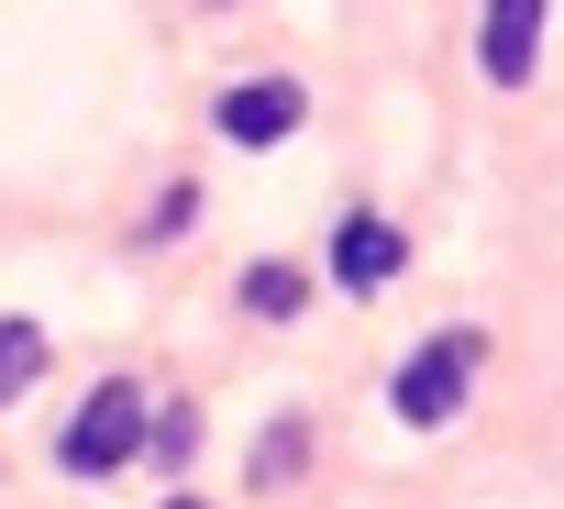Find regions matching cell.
I'll list each match as a JSON object with an SVG mask.
<instances>
[{
	"instance_id": "1",
	"label": "cell",
	"mask_w": 564,
	"mask_h": 509,
	"mask_svg": "<svg viewBox=\"0 0 564 509\" xmlns=\"http://www.w3.org/2000/svg\"><path fill=\"white\" fill-rule=\"evenodd\" d=\"M144 443H155L144 388H133V377H111V388H89V410L67 421V443H56V454H67V476H122Z\"/></svg>"
},
{
	"instance_id": "2",
	"label": "cell",
	"mask_w": 564,
	"mask_h": 509,
	"mask_svg": "<svg viewBox=\"0 0 564 509\" xmlns=\"http://www.w3.org/2000/svg\"><path fill=\"white\" fill-rule=\"evenodd\" d=\"M465 377H476V333H443V344H421V355L399 366V388H388V399H399V421H410V432H443V421L465 410Z\"/></svg>"
},
{
	"instance_id": "3",
	"label": "cell",
	"mask_w": 564,
	"mask_h": 509,
	"mask_svg": "<svg viewBox=\"0 0 564 509\" xmlns=\"http://www.w3.org/2000/svg\"><path fill=\"white\" fill-rule=\"evenodd\" d=\"M221 144H243V155H265V144H289L300 122H311V100H300V78H243V89H221Z\"/></svg>"
},
{
	"instance_id": "4",
	"label": "cell",
	"mask_w": 564,
	"mask_h": 509,
	"mask_svg": "<svg viewBox=\"0 0 564 509\" xmlns=\"http://www.w3.org/2000/svg\"><path fill=\"white\" fill-rule=\"evenodd\" d=\"M399 267H410L399 221H377V210H344V232H333V278H344V289H388Z\"/></svg>"
},
{
	"instance_id": "5",
	"label": "cell",
	"mask_w": 564,
	"mask_h": 509,
	"mask_svg": "<svg viewBox=\"0 0 564 509\" xmlns=\"http://www.w3.org/2000/svg\"><path fill=\"white\" fill-rule=\"evenodd\" d=\"M476 56H487V78H498V89H520V78H531V56H542V0H487Z\"/></svg>"
},
{
	"instance_id": "6",
	"label": "cell",
	"mask_w": 564,
	"mask_h": 509,
	"mask_svg": "<svg viewBox=\"0 0 564 509\" xmlns=\"http://www.w3.org/2000/svg\"><path fill=\"white\" fill-rule=\"evenodd\" d=\"M243 311H254V322H300V311H311L300 267H243Z\"/></svg>"
},
{
	"instance_id": "7",
	"label": "cell",
	"mask_w": 564,
	"mask_h": 509,
	"mask_svg": "<svg viewBox=\"0 0 564 509\" xmlns=\"http://www.w3.org/2000/svg\"><path fill=\"white\" fill-rule=\"evenodd\" d=\"M34 377H45V333L34 322H0V410H12Z\"/></svg>"
},
{
	"instance_id": "8",
	"label": "cell",
	"mask_w": 564,
	"mask_h": 509,
	"mask_svg": "<svg viewBox=\"0 0 564 509\" xmlns=\"http://www.w3.org/2000/svg\"><path fill=\"white\" fill-rule=\"evenodd\" d=\"M300 454H311V432H300V421H276V432L254 443V476H265V487H289V476H300Z\"/></svg>"
},
{
	"instance_id": "9",
	"label": "cell",
	"mask_w": 564,
	"mask_h": 509,
	"mask_svg": "<svg viewBox=\"0 0 564 509\" xmlns=\"http://www.w3.org/2000/svg\"><path fill=\"white\" fill-rule=\"evenodd\" d=\"M188 221H199V188H166V199H155V221H144V232H155V243H166V232H188Z\"/></svg>"
},
{
	"instance_id": "10",
	"label": "cell",
	"mask_w": 564,
	"mask_h": 509,
	"mask_svg": "<svg viewBox=\"0 0 564 509\" xmlns=\"http://www.w3.org/2000/svg\"><path fill=\"white\" fill-rule=\"evenodd\" d=\"M166 509H199V498H166Z\"/></svg>"
}]
</instances>
